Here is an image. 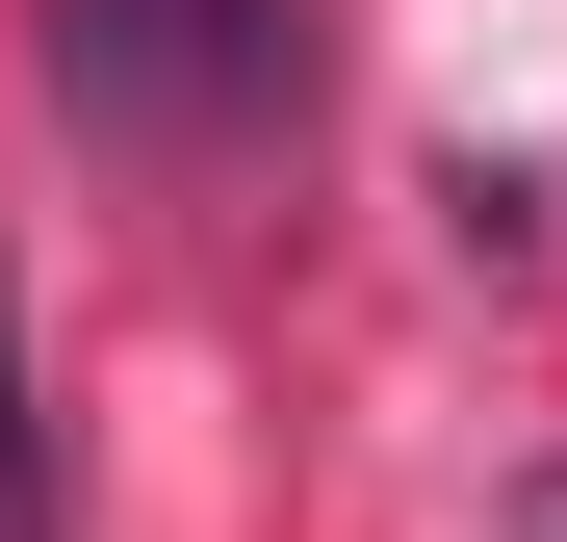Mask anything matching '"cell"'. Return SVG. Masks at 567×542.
Returning <instances> with one entry per match:
<instances>
[{"label": "cell", "mask_w": 567, "mask_h": 542, "mask_svg": "<svg viewBox=\"0 0 567 542\" xmlns=\"http://www.w3.org/2000/svg\"><path fill=\"white\" fill-rule=\"evenodd\" d=\"M0 542H52V413H27V310H0Z\"/></svg>", "instance_id": "2"}, {"label": "cell", "mask_w": 567, "mask_h": 542, "mask_svg": "<svg viewBox=\"0 0 567 542\" xmlns=\"http://www.w3.org/2000/svg\"><path fill=\"white\" fill-rule=\"evenodd\" d=\"M258 27H284V0H52V78L104 130H207L233 78H258Z\"/></svg>", "instance_id": "1"}, {"label": "cell", "mask_w": 567, "mask_h": 542, "mask_svg": "<svg viewBox=\"0 0 567 542\" xmlns=\"http://www.w3.org/2000/svg\"><path fill=\"white\" fill-rule=\"evenodd\" d=\"M516 542H567V466H542V491H516Z\"/></svg>", "instance_id": "3"}]
</instances>
